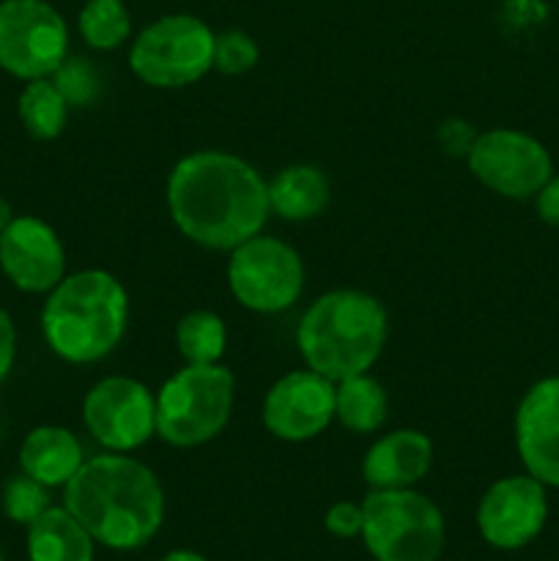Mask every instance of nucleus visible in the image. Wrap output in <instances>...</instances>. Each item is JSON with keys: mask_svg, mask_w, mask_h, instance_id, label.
Listing matches in <instances>:
<instances>
[{"mask_svg": "<svg viewBox=\"0 0 559 561\" xmlns=\"http://www.w3.org/2000/svg\"><path fill=\"white\" fill-rule=\"evenodd\" d=\"M53 507L49 504V488L36 482L33 477L14 474L3 485V513L5 518L14 520V524L31 526L38 515H44Z\"/></svg>", "mask_w": 559, "mask_h": 561, "instance_id": "obj_24", "label": "nucleus"}, {"mask_svg": "<svg viewBox=\"0 0 559 561\" xmlns=\"http://www.w3.org/2000/svg\"><path fill=\"white\" fill-rule=\"evenodd\" d=\"M49 80L55 82V88H58L69 107H91L99 93H102V80H99L91 60L85 58L66 55V60L53 71Z\"/></svg>", "mask_w": 559, "mask_h": 561, "instance_id": "obj_25", "label": "nucleus"}, {"mask_svg": "<svg viewBox=\"0 0 559 561\" xmlns=\"http://www.w3.org/2000/svg\"><path fill=\"white\" fill-rule=\"evenodd\" d=\"M217 33L192 14H168L142 27L129 47V69L162 91L195 85L214 69Z\"/></svg>", "mask_w": 559, "mask_h": 561, "instance_id": "obj_7", "label": "nucleus"}, {"mask_svg": "<svg viewBox=\"0 0 559 561\" xmlns=\"http://www.w3.org/2000/svg\"><path fill=\"white\" fill-rule=\"evenodd\" d=\"M82 425L104 453H135L157 436V394L137 378H102L82 398Z\"/></svg>", "mask_w": 559, "mask_h": 561, "instance_id": "obj_10", "label": "nucleus"}, {"mask_svg": "<svg viewBox=\"0 0 559 561\" xmlns=\"http://www.w3.org/2000/svg\"><path fill=\"white\" fill-rule=\"evenodd\" d=\"M14 217H16V214H14V208H11V203L5 201L3 195H0V233H3V230L9 228V222Z\"/></svg>", "mask_w": 559, "mask_h": 561, "instance_id": "obj_31", "label": "nucleus"}, {"mask_svg": "<svg viewBox=\"0 0 559 561\" xmlns=\"http://www.w3.org/2000/svg\"><path fill=\"white\" fill-rule=\"evenodd\" d=\"M0 272L22 294H49L66 277V250L55 228L22 214L0 233Z\"/></svg>", "mask_w": 559, "mask_h": 561, "instance_id": "obj_14", "label": "nucleus"}, {"mask_svg": "<svg viewBox=\"0 0 559 561\" xmlns=\"http://www.w3.org/2000/svg\"><path fill=\"white\" fill-rule=\"evenodd\" d=\"M362 540L376 561H436L444 548V515L414 488L370 491L362 502Z\"/></svg>", "mask_w": 559, "mask_h": 561, "instance_id": "obj_6", "label": "nucleus"}, {"mask_svg": "<svg viewBox=\"0 0 559 561\" xmlns=\"http://www.w3.org/2000/svg\"><path fill=\"white\" fill-rule=\"evenodd\" d=\"M269 206L285 222H307L329 206V181L312 164H290L269 181Z\"/></svg>", "mask_w": 559, "mask_h": 561, "instance_id": "obj_19", "label": "nucleus"}, {"mask_svg": "<svg viewBox=\"0 0 559 561\" xmlns=\"http://www.w3.org/2000/svg\"><path fill=\"white\" fill-rule=\"evenodd\" d=\"M362 520H365V515H362V504L338 502L329 507L323 524H327L329 535L340 537V540H351V537L362 535Z\"/></svg>", "mask_w": 559, "mask_h": 561, "instance_id": "obj_28", "label": "nucleus"}, {"mask_svg": "<svg viewBox=\"0 0 559 561\" xmlns=\"http://www.w3.org/2000/svg\"><path fill=\"white\" fill-rule=\"evenodd\" d=\"M225 279L241 307L258 316H277L299 301L305 263L290 244L258 233L228 252Z\"/></svg>", "mask_w": 559, "mask_h": 561, "instance_id": "obj_8", "label": "nucleus"}, {"mask_svg": "<svg viewBox=\"0 0 559 561\" xmlns=\"http://www.w3.org/2000/svg\"><path fill=\"white\" fill-rule=\"evenodd\" d=\"M129 327V294L115 274L82 268L66 274L42 307V334L58 359L93 365L113 354Z\"/></svg>", "mask_w": 559, "mask_h": 561, "instance_id": "obj_3", "label": "nucleus"}, {"mask_svg": "<svg viewBox=\"0 0 559 561\" xmlns=\"http://www.w3.org/2000/svg\"><path fill=\"white\" fill-rule=\"evenodd\" d=\"M168 211L175 228L203 250L230 252L269 222V184L247 159L228 151H192L168 175Z\"/></svg>", "mask_w": 559, "mask_h": 561, "instance_id": "obj_1", "label": "nucleus"}, {"mask_svg": "<svg viewBox=\"0 0 559 561\" xmlns=\"http://www.w3.org/2000/svg\"><path fill=\"white\" fill-rule=\"evenodd\" d=\"M334 422V381L321 373L294 370L269 387L263 398V425L288 444L312 442Z\"/></svg>", "mask_w": 559, "mask_h": 561, "instance_id": "obj_12", "label": "nucleus"}, {"mask_svg": "<svg viewBox=\"0 0 559 561\" xmlns=\"http://www.w3.org/2000/svg\"><path fill=\"white\" fill-rule=\"evenodd\" d=\"M389 398L387 389L370 373L343 378L334 383V420L351 433H378L387 425Z\"/></svg>", "mask_w": 559, "mask_h": 561, "instance_id": "obj_20", "label": "nucleus"}, {"mask_svg": "<svg viewBox=\"0 0 559 561\" xmlns=\"http://www.w3.org/2000/svg\"><path fill=\"white\" fill-rule=\"evenodd\" d=\"M85 463L80 438L60 425H38L22 438L20 469L47 488H60Z\"/></svg>", "mask_w": 559, "mask_h": 561, "instance_id": "obj_17", "label": "nucleus"}, {"mask_svg": "<svg viewBox=\"0 0 559 561\" xmlns=\"http://www.w3.org/2000/svg\"><path fill=\"white\" fill-rule=\"evenodd\" d=\"M389 337V316L376 296L340 288L318 296L296 327V348L329 381L370 373Z\"/></svg>", "mask_w": 559, "mask_h": 561, "instance_id": "obj_4", "label": "nucleus"}, {"mask_svg": "<svg viewBox=\"0 0 559 561\" xmlns=\"http://www.w3.org/2000/svg\"><path fill=\"white\" fill-rule=\"evenodd\" d=\"M228 345V327L212 310H192L175 323V348L186 365H214Z\"/></svg>", "mask_w": 559, "mask_h": 561, "instance_id": "obj_22", "label": "nucleus"}, {"mask_svg": "<svg viewBox=\"0 0 559 561\" xmlns=\"http://www.w3.org/2000/svg\"><path fill=\"white\" fill-rule=\"evenodd\" d=\"M433 466V442L427 433L414 427L384 433L362 460V477L373 491L414 488L427 477Z\"/></svg>", "mask_w": 559, "mask_h": 561, "instance_id": "obj_16", "label": "nucleus"}, {"mask_svg": "<svg viewBox=\"0 0 559 561\" xmlns=\"http://www.w3.org/2000/svg\"><path fill=\"white\" fill-rule=\"evenodd\" d=\"M0 561H3V548H0Z\"/></svg>", "mask_w": 559, "mask_h": 561, "instance_id": "obj_33", "label": "nucleus"}, {"mask_svg": "<svg viewBox=\"0 0 559 561\" xmlns=\"http://www.w3.org/2000/svg\"><path fill=\"white\" fill-rule=\"evenodd\" d=\"M93 537L66 507H49L27 526L31 561H93Z\"/></svg>", "mask_w": 559, "mask_h": 561, "instance_id": "obj_18", "label": "nucleus"}, {"mask_svg": "<svg viewBox=\"0 0 559 561\" xmlns=\"http://www.w3.org/2000/svg\"><path fill=\"white\" fill-rule=\"evenodd\" d=\"M515 449L526 474L559 488V376L532 383L515 411Z\"/></svg>", "mask_w": 559, "mask_h": 561, "instance_id": "obj_15", "label": "nucleus"}, {"mask_svg": "<svg viewBox=\"0 0 559 561\" xmlns=\"http://www.w3.org/2000/svg\"><path fill=\"white\" fill-rule=\"evenodd\" d=\"M69 104L60 96L55 82L49 77L42 80H27L16 99V115L20 124L33 140H55L64 135L66 121H69Z\"/></svg>", "mask_w": 559, "mask_h": 561, "instance_id": "obj_21", "label": "nucleus"}, {"mask_svg": "<svg viewBox=\"0 0 559 561\" xmlns=\"http://www.w3.org/2000/svg\"><path fill=\"white\" fill-rule=\"evenodd\" d=\"M535 208L543 222L559 228V175H551L543 184V190L535 195Z\"/></svg>", "mask_w": 559, "mask_h": 561, "instance_id": "obj_30", "label": "nucleus"}, {"mask_svg": "<svg viewBox=\"0 0 559 561\" xmlns=\"http://www.w3.org/2000/svg\"><path fill=\"white\" fill-rule=\"evenodd\" d=\"M466 164L482 186L513 201L535 197L554 175L548 148L518 129L480 131Z\"/></svg>", "mask_w": 559, "mask_h": 561, "instance_id": "obj_11", "label": "nucleus"}, {"mask_svg": "<svg viewBox=\"0 0 559 561\" xmlns=\"http://www.w3.org/2000/svg\"><path fill=\"white\" fill-rule=\"evenodd\" d=\"M548 518L546 485L535 477H504L493 482L477 507L482 540L502 551H518L543 531Z\"/></svg>", "mask_w": 559, "mask_h": 561, "instance_id": "obj_13", "label": "nucleus"}, {"mask_svg": "<svg viewBox=\"0 0 559 561\" xmlns=\"http://www.w3.org/2000/svg\"><path fill=\"white\" fill-rule=\"evenodd\" d=\"M64 507L104 548L135 551L162 526L164 491L157 474L129 453H104L85 458L66 482Z\"/></svg>", "mask_w": 559, "mask_h": 561, "instance_id": "obj_2", "label": "nucleus"}, {"mask_svg": "<svg viewBox=\"0 0 559 561\" xmlns=\"http://www.w3.org/2000/svg\"><path fill=\"white\" fill-rule=\"evenodd\" d=\"M77 31L91 49H99V53L118 49L132 33L124 0H88L77 16Z\"/></svg>", "mask_w": 559, "mask_h": 561, "instance_id": "obj_23", "label": "nucleus"}, {"mask_svg": "<svg viewBox=\"0 0 559 561\" xmlns=\"http://www.w3.org/2000/svg\"><path fill=\"white\" fill-rule=\"evenodd\" d=\"M477 135L480 131L469 124V121L460 118H447L442 126H438V146L444 148L447 157H469L471 146H475Z\"/></svg>", "mask_w": 559, "mask_h": 561, "instance_id": "obj_27", "label": "nucleus"}, {"mask_svg": "<svg viewBox=\"0 0 559 561\" xmlns=\"http://www.w3.org/2000/svg\"><path fill=\"white\" fill-rule=\"evenodd\" d=\"M159 561H208V559H203L201 553H195V551H173Z\"/></svg>", "mask_w": 559, "mask_h": 561, "instance_id": "obj_32", "label": "nucleus"}, {"mask_svg": "<svg viewBox=\"0 0 559 561\" xmlns=\"http://www.w3.org/2000/svg\"><path fill=\"white\" fill-rule=\"evenodd\" d=\"M261 49L244 31H223L214 36V69L225 77H239L255 69Z\"/></svg>", "mask_w": 559, "mask_h": 561, "instance_id": "obj_26", "label": "nucleus"}, {"mask_svg": "<svg viewBox=\"0 0 559 561\" xmlns=\"http://www.w3.org/2000/svg\"><path fill=\"white\" fill-rule=\"evenodd\" d=\"M16 359V327L9 312L0 307V383L9 378Z\"/></svg>", "mask_w": 559, "mask_h": 561, "instance_id": "obj_29", "label": "nucleus"}, {"mask_svg": "<svg viewBox=\"0 0 559 561\" xmlns=\"http://www.w3.org/2000/svg\"><path fill=\"white\" fill-rule=\"evenodd\" d=\"M69 55V25L47 0H0V69L42 80Z\"/></svg>", "mask_w": 559, "mask_h": 561, "instance_id": "obj_9", "label": "nucleus"}, {"mask_svg": "<svg viewBox=\"0 0 559 561\" xmlns=\"http://www.w3.org/2000/svg\"><path fill=\"white\" fill-rule=\"evenodd\" d=\"M236 376L223 362L184 365L157 392V436L179 449L214 442L228 427Z\"/></svg>", "mask_w": 559, "mask_h": 561, "instance_id": "obj_5", "label": "nucleus"}]
</instances>
